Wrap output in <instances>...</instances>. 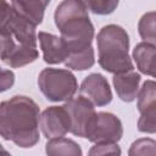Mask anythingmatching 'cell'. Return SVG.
<instances>
[{
	"mask_svg": "<svg viewBox=\"0 0 156 156\" xmlns=\"http://www.w3.org/2000/svg\"><path fill=\"white\" fill-rule=\"evenodd\" d=\"M38 85L43 95L54 102L71 100L78 89L74 74L68 69L44 68L38 77Z\"/></svg>",
	"mask_w": 156,
	"mask_h": 156,
	"instance_id": "cell-5",
	"label": "cell"
},
{
	"mask_svg": "<svg viewBox=\"0 0 156 156\" xmlns=\"http://www.w3.org/2000/svg\"><path fill=\"white\" fill-rule=\"evenodd\" d=\"M63 106L67 108L71 117V133L87 139L88 132L96 115L94 104L87 98L79 95L78 98H72L66 101Z\"/></svg>",
	"mask_w": 156,
	"mask_h": 156,
	"instance_id": "cell-7",
	"label": "cell"
},
{
	"mask_svg": "<svg viewBox=\"0 0 156 156\" xmlns=\"http://www.w3.org/2000/svg\"><path fill=\"white\" fill-rule=\"evenodd\" d=\"M123 135L122 122L110 112H96L87 139L95 144L117 143Z\"/></svg>",
	"mask_w": 156,
	"mask_h": 156,
	"instance_id": "cell-6",
	"label": "cell"
},
{
	"mask_svg": "<svg viewBox=\"0 0 156 156\" xmlns=\"http://www.w3.org/2000/svg\"><path fill=\"white\" fill-rule=\"evenodd\" d=\"M133 58L143 74L156 78V44L139 43L133 50Z\"/></svg>",
	"mask_w": 156,
	"mask_h": 156,
	"instance_id": "cell-13",
	"label": "cell"
},
{
	"mask_svg": "<svg viewBox=\"0 0 156 156\" xmlns=\"http://www.w3.org/2000/svg\"><path fill=\"white\" fill-rule=\"evenodd\" d=\"M46 154L48 155H71V156H80L82 149L79 145L71 140L66 139L63 136L61 138H55V139H49L46 143Z\"/></svg>",
	"mask_w": 156,
	"mask_h": 156,
	"instance_id": "cell-15",
	"label": "cell"
},
{
	"mask_svg": "<svg viewBox=\"0 0 156 156\" xmlns=\"http://www.w3.org/2000/svg\"><path fill=\"white\" fill-rule=\"evenodd\" d=\"M13 80H15V76L11 71H6L4 69L2 71V79H1V90H6L7 88H10L12 84H13Z\"/></svg>",
	"mask_w": 156,
	"mask_h": 156,
	"instance_id": "cell-21",
	"label": "cell"
},
{
	"mask_svg": "<svg viewBox=\"0 0 156 156\" xmlns=\"http://www.w3.org/2000/svg\"><path fill=\"white\" fill-rule=\"evenodd\" d=\"M87 10L91 11L95 15H110L117 6L119 0H79Z\"/></svg>",
	"mask_w": 156,
	"mask_h": 156,
	"instance_id": "cell-18",
	"label": "cell"
},
{
	"mask_svg": "<svg viewBox=\"0 0 156 156\" xmlns=\"http://www.w3.org/2000/svg\"><path fill=\"white\" fill-rule=\"evenodd\" d=\"M37 26L20 16L6 0H2L1 16V61L18 68L34 62L39 52L37 50Z\"/></svg>",
	"mask_w": 156,
	"mask_h": 156,
	"instance_id": "cell-1",
	"label": "cell"
},
{
	"mask_svg": "<svg viewBox=\"0 0 156 156\" xmlns=\"http://www.w3.org/2000/svg\"><path fill=\"white\" fill-rule=\"evenodd\" d=\"M138 110L140 118L138 121V129L141 133H156V82H144L138 93Z\"/></svg>",
	"mask_w": 156,
	"mask_h": 156,
	"instance_id": "cell-8",
	"label": "cell"
},
{
	"mask_svg": "<svg viewBox=\"0 0 156 156\" xmlns=\"http://www.w3.org/2000/svg\"><path fill=\"white\" fill-rule=\"evenodd\" d=\"M49 2L50 0H11V6L20 16L38 26L43 22Z\"/></svg>",
	"mask_w": 156,
	"mask_h": 156,
	"instance_id": "cell-14",
	"label": "cell"
},
{
	"mask_svg": "<svg viewBox=\"0 0 156 156\" xmlns=\"http://www.w3.org/2000/svg\"><path fill=\"white\" fill-rule=\"evenodd\" d=\"M54 18L69 54L91 46L94 27L87 7L79 0H63L56 7Z\"/></svg>",
	"mask_w": 156,
	"mask_h": 156,
	"instance_id": "cell-3",
	"label": "cell"
},
{
	"mask_svg": "<svg viewBox=\"0 0 156 156\" xmlns=\"http://www.w3.org/2000/svg\"><path fill=\"white\" fill-rule=\"evenodd\" d=\"M140 79H141L140 74L134 72V69L115 74L113 87L118 98L124 102L134 101L139 93Z\"/></svg>",
	"mask_w": 156,
	"mask_h": 156,
	"instance_id": "cell-12",
	"label": "cell"
},
{
	"mask_svg": "<svg viewBox=\"0 0 156 156\" xmlns=\"http://www.w3.org/2000/svg\"><path fill=\"white\" fill-rule=\"evenodd\" d=\"M138 30L144 41L156 44V11L146 12L141 16L138 23Z\"/></svg>",
	"mask_w": 156,
	"mask_h": 156,
	"instance_id": "cell-17",
	"label": "cell"
},
{
	"mask_svg": "<svg viewBox=\"0 0 156 156\" xmlns=\"http://www.w3.org/2000/svg\"><path fill=\"white\" fill-rule=\"evenodd\" d=\"M99 65L105 71L117 74L134 69L129 57V37L117 24H108L100 29L98 38Z\"/></svg>",
	"mask_w": 156,
	"mask_h": 156,
	"instance_id": "cell-4",
	"label": "cell"
},
{
	"mask_svg": "<svg viewBox=\"0 0 156 156\" xmlns=\"http://www.w3.org/2000/svg\"><path fill=\"white\" fill-rule=\"evenodd\" d=\"M94 62H95L94 49H93V46H90L82 51L71 52L63 63L66 65V67H68L71 69L84 71V69L90 68L94 65Z\"/></svg>",
	"mask_w": 156,
	"mask_h": 156,
	"instance_id": "cell-16",
	"label": "cell"
},
{
	"mask_svg": "<svg viewBox=\"0 0 156 156\" xmlns=\"http://www.w3.org/2000/svg\"><path fill=\"white\" fill-rule=\"evenodd\" d=\"M130 156H136V155H156V140L149 139V138H143L138 139L130 145L129 152Z\"/></svg>",
	"mask_w": 156,
	"mask_h": 156,
	"instance_id": "cell-19",
	"label": "cell"
},
{
	"mask_svg": "<svg viewBox=\"0 0 156 156\" xmlns=\"http://www.w3.org/2000/svg\"><path fill=\"white\" fill-rule=\"evenodd\" d=\"M79 94L96 106H105L112 101V91L107 79L99 73H91L80 84Z\"/></svg>",
	"mask_w": 156,
	"mask_h": 156,
	"instance_id": "cell-10",
	"label": "cell"
},
{
	"mask_svg": "<svg viewBox=\"0 0 156 156\" xmlns=\"http://www.w3.org/2000/svg\"><path fill=\"white\" fill-rule=\"evenodd\" d=\"M40 129L45 138L55 139L71 132V117L65 106H50L40 115Z\"/></svg>",
	"mask_w": 156,
	"mask_h": 156,
	"instance_id": "cell-9",
	"label": "cell"
},
{
	"mask_svg": "<svg viewBox=\"0 0 156 156\" xmlns=\"http://www.w3.org/2000/svg\"><path fill=\"white\" fill-rule=\"evenodd\" d=\"M89 155H121V149L116 143L96 144L89 150Z\"/></svg>",
	"mask_w": 156,
	"mask_h": 156,
	"instance_id": "cell-20",
	"label": "cell"
},
{
	"mask_svg": "<svg viewBox=\"0 0 156 156\" xmlns=\"http://www.w3.org/2000/svg\"><path fill=\"white\" fill-rule=\"evenodd\" d=\"M38 39L43 51L44 61L49 65L62 63L68 57V48L61 37L46 32H39Z\"/></svg>",
	"mask_w": 156,
	"mask_h": 156,
	"instance_id": "cell-11",
	"label": "cell"
},
{
	"mask_svg": "<svg viewBox=\"0 0 156 156\" xmlns=\"http://www.w3.org/2000/svg\"><path fill=\"white\" fill-rule=\"evenodd\" d=\"M40 113L28 96L16 95L0 106V134L20 147H32L39 141Z\"/></svg>",
	"mask_w": 156,
	"mask_h": 156,
	"instance_id": "cell-2",
	"label": "cell"
}]
</instances>
